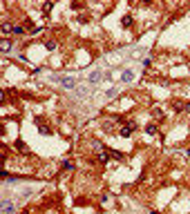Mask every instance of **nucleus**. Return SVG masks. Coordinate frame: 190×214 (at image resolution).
Returning <instances> with one entry per match:
<instances>
[{
    "mask_svg": "<svg viewBox=\"0 0 190 214\" xmlns=\"http://www.w3.org/2000/svg\"><path fill=\"white\" fill-rule=\"evenodd\" d=\"M137 127H139L137 123H132V120H130V123H125V127H121V129H119V134H121L123 138H128V136H130V134H132V132H134Z\"/></svg>",
    "mask_w": 190,
    "mask_h": 214,
    "instance_id": "1",
    "label": "nucleus"
},
{
    "mask_svg": "<svg viewBox=\"0 0 190 214\" xmlns=\"http://www.w3.org/2000/svg\"><path fill=\"white\" fill-rule=\"evenodd\" d=\"M0 212H2V214H14V203H9L7 198H2V203H0Z\"/></svg>",
    "mask_w": 190,
    "mask_h": 214,
    "instance_id": "2",
    "label": "nucleus"
},
{
    "mask_svg": "<svg viewBox=\"0 0 190 214\" xmlns=\"http://www.w3.org/2000/svg\"><path fill=\"white\" fill-rule=\"evenodd\" d=\"M58 80H61V85L65 87V89H74V87H76V80H74V78H58Z\"/></svg>",
    "mask_w": 190,
    "mask_h": 214,
    "instance_id": "3",
    "label": "nucleus"
},
{
    "mask_svg": "<svg viewBox=\"0 0 190 214\" xmlns=\"http://www.w3.org/2000/svg\"><path fill=\"white\" fill-rule=\"evenodd\" d=\"M121 80L123 83H132V80H134V71H132V69H125L121 74Z\"/></svg>",
    "mask_w": 190,
    "mask_h": 214,
    "instance_id": "4",
    "label": "nucleus"
},
{
    "mask_svg": "<svg viewBox=\"0 0 190 214\" xmlns=\"http://www.w3.org/2000/svg\"><path fill=\"white\" fill-rule=\"evenodd\" d=\"M0 49H2V54H7L9 49H11V40H9V38H2V40H0Z\"/></svg>",
    "mask_w": 190,
    "mask_h": 214,
    "instance_id": "5",
    "label": "nucleus"
},
{
    "mask_svg": "<svg viewBox=\"0 0 190 214\" xmlns=\"http://www.w3.org/2000/svg\"><path fill=\"white\" fill-rule=\"evenodd\" d=\"M101 78H103V71H94V74H90V83L94 85V83H98Z\"/></svg>",
    "mask_w": 190,
    "mask_h": 214,
    "instance_id": "6",
    "label": "nucleus"
},
{
    "mask_svg": "<svg viewBox=\"0 0 190 214\" xmlns=\"http://www.w3.org/2000/svg\"><path fill=\"white\" fill-rule=\"evenodd\" d=\"M146 134H150V136L157 134V125H154V123H148V125H146Z\"/></svg>",
    "mask_w": 190,
    "mask_h": 214,
    "instance_id": "7",
    "label": "nucleus"
},
{
    "mask_svg": "<svg viewBox=\"0 0 190 214\" xmlns=\"http://www.w3.org/2000/svg\"><path fill=\"white\" fill-rule=\"evenodd\" d=\"M103 129H105V132H114V120H105Z\"/></svg>",
    "mask_w": 190,
    "mask_h": 214,
    "instance_id": "8",
    "label": "nucleus"
},
{
    "mask_svg": "<svg viewBox=\"0 0 190 214\" xmlns=\"http://www.w3.org/2000/svg\"><path fill=\"white\" fill-rule=\"evenodd\" d=\"M121 25H123V27H132V16H130V14H128V16H123Z\"/></svg>",
    "mask_w": 190,
    "mask_h": 214,
    "instance_id": "9",
    "label": "nucleus"
},
{
    "mask_svg": "<svg viewBox=\"0 0 190 214\" xmlns=\"http://www.w3.org/2000/svg\"><path fill=\"white\" fill-rule=\"evenodd\" d=\"M38 129H40V134H52V129L47 125H43V123H38Z\"/></svg>",
    "mask_w": 190,
    "mask_h": 214,
    "instance_id": "10",
    "label": "nucleus"
},
{
    "mask_svg": "<svg viewBox=\"0 0 190 214\" xmlns=\"http://www.w3.org/2000/svg\"><path fill=\"white\" fill-rule=\"evenodd\" d=\"M14 34H16V36H23V34H25V27H23V25H16V27H14Z\"/></svg>",
    "mask_w": 190,
    "mask_h": 214,
    "instance_id": "11",
    "label": "nucleus"
},
{
    "mask_svg": "<svg viewBox=\"0 0 190 214\" xmlns=\"http://www.w3.org/2000/svg\"><path fill=\"white\" fill-rule=\"evenodd\" d=\"M186 109V105L181 103V101H177V103H174V111H183Z\"/></svg>",
    "mask_w": 190,
    "mask_h": 214,
    "instance_id": "12",
    "label": "nucleus"
},
{
    "mask_svg": "<svg viewBox=\"0 0 190 214\" xmlns=\"http://www.w3.org/2000/svg\"><path fill=\"white\" fill-rule=\"evenodd\" d=\"M16 149H20V152H27V145L23 143V141H16Z\"/></svg>",
    "mask_w": 190,
    "mask_h": 214,
    "instance_id": "13",
    "label": "nucleus"
},
{
    "mask_svg": "<svg viewBox=\"0 0 190 214\" xmlns=\"http://www.w3.org/2000/svg\"><path fill=\"white\" fill-rule=\"evenodd\" d=\"M63 170H74V163L72 161H63Z\"/></svg>",
    "mask_w": 190,
    "mask_h": 214,
    "instance_id": "14",
    "label": "nucleus"
},
{
    "mask_svg": "<svg viewBox=\"0 0 190 214\" xmlns=\"http://www.w3.org/2000/svg\"><path fill=\"white\" fill-rule=\"evenodd\" d=\"M2 31H5V34H9V31H14V27L9 25V22H2Z\"/></svg>",
    "mask_w": 190,
    "mask_h": 214,
    "instance_id": "15",
    "label": "nucleus"
},
{
    "mask_svg": "<svg viewBox=\"0 0 190 214\" xmlns=\"http://www.w3.org/2000/svg\"><path fill=\"white\" fill-rule=\"evenodd\" d=\"M152 114H154V116H157V118H163V111H161V109H159V107H154V109H152Z\"/></svg>",
    "mask_w": 190,
    "mask_h": 214,
    "instance_id": "16",
    "label": "nucleus"
},
{
    "mask_svg": "<svg viewBox=\"0 0 190 214\" xmlns=\"http://www.w3.org/2000/svg\"><path fill=\"white\" fill-rule=\"evenodd\" d=\"M45 47L52 52V49H56V43H54V40H47V43H45Z\"/></svg>",
    "mask_w": 190,
    "mask_h": 214,
    "instance_id": "17",
    "label": "nucleus"
},
{
    "mask_svg": "<svg viewBox=\"0 0 190 214\" xmlns=\"http://www.w3.org/2000/svg\"><path fill=\"white\" fill-rule=\"evenodd\" d=\"M105 96H107V98H114V96H116V89H114V87H112V89H107Z\"/></svg>",
    "mask_w": 190,
    "mask_h": 214,
    "instance_id": "18",
    "label": "nucleus"
},
{
    "mask_svg": "<svg viewBox=\"0 0 190 214\" xmlns=\"http://www.w3.org/2000/svg\"><path fill=\"white\" fill-rule=\"evenodd\" d=\"M186 109H188V111H190V103H186Z\"/></svg>",
    "mask_w": 190,
    "mask_h": 214,
    "instance_id": "19",
    "label": "nucleus"
},
{
    "mask_svg": "<svg viewBox=\"0 0 190 214\" xmlns=\"http://www.w3.org/2000/svg\"><path fill=\"white\" fill-rule=\"evenodd\" d=\"M150 214H159V212H157V210H152V212H150Z\"/></svg>",
    "mask_w": 190,
    "mask_h": 214,
    "instance_id": "20",
    "label": "nucleus"
},
{
    "mask_svg": "<svg viewBox=\"0 0 190 214\" xmlns=\"http://www.w3.org/2000/svg\"><path fill=\"white\" fill-rule=\"evenodd\" d=\"M23 214H31V212H29V210H25V212H23Z\"/></svg>",
    "mask_w": 190,
    "mask_h": 214,
    "instance_id": "21",
    "label": "nucleus"
}]
</instances>
